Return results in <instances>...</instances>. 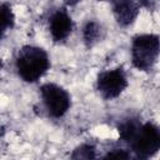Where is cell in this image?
<instances>
[{"mask_svg":"<svg viewBox=\"0 0 160 160\" xmlns=\"http://www.w3.org/2000/svg\"><path fill=\"white\" fill-rule=\"evenodd\" d=\"M16 70L19 76L26 82H35L45 75L50 68L48 52L39 46H22L16 56Z\"/></svg>","mask_w":160,"mask_h":160,"instance_id":"obj_1","label":"cell"},{"mask_svg":"<svg viewBox=\"0 0 160 160\" xmlns=\"http://www.w3.org/2000/svg\"><path fill=\"white\" fill-rule=\"evenodd\" d=\"M160 52L159 36L155 34H140L131 42L132 65L141 71H149L158 61Z\"/></svg>","mask_w":160,"mask_h":160,"instance_id":"obj_2","label":"cell"},{"mask_svg":"<svg viewBox=\"0 0 160 160\" xmlns=\"http://www.w3.org/2000/svg\"><path fill=\"white\" fill-rule=\"evenodd\" d=\"M129 145L135 155L140 159H148L155 155L160 148L159 128L152 122L141 124Z\"/></svg>","mask_w":160,"mask_h":160,"instance_id":"obj_3","label":"cell"},{"mask_svg":"<svg viewBox=\"0 0 160 160\" xmlns=\"http://www.w3.org/2000/svg\"><path fill=\"white\" fill-rule=\"evenodd\" d=\"M40 94L50 116L61 118L70 109L71 98L62 86L52 82H46L40 88Z\"/></svg>","mask_w":160,"mask_h":160,"instance_id":"obj_4","label":"cell"},{"mask_svg":"<svg viewBox=\"0 0 160 160\" xmlns=\"http://www.w3.org/2000/svg\"><path fill=\"white\" fill-rule=\"evenodd\" d=\"M128 85V78L122 68L105 70L99 74L96 80L98 91L106 100H111L120 96L125 91Z\"/></svg>","mask_w":160,"mask_h":160,"instance_id":"obj_5","label":"cell"},{"mask_svg":"<svg viewBox=\"0 0 160 160\" xmlns=\"http://www.w3.org/2000/svg\"><path fill=\"white\" fill-rule=\"evenodd\" d=\"M112 14L120 26L131 25L139 15V2L136 0H109Z\"/></svg>","mask_w":160,"mask_h":160,"instance_id":"obj_6","label":"cell"},{"mask_svg":"<svg viewBox=\"0 0 160 160\" xmlns=\"http://www.w3.org/2000/svg\"><path fill=\"white\" fill-rule=\"evenodd\" d=\"M72 19L68 14L65 9H59L55 11L49 21V29L50 34L54 39V41H62L65 40L72 31Z\"/></svg>","mask_w":160,"mask_h":160,"instance_id":"obj_7","label":"cell"},{"mask_svg":"<svg viewBox=\"0 0 160 160\" xmlns=\"http://www.w3.org/2000/svg\"><path fill=\"white\" fill-rule=\"evenodd\" d=\"M84 42L88 48H92L96 45L102 38V28L96 21H88L82 29Z\"/></svg>","mask_w":160,"mask_h":160,"instance_id":"obj_8","label":"cell"},{"mask_svg":"<svg viewBox=\"0 0 160 160\" xmlns=\"http://www.w3.org/2000/svg\"><path fill=\"white\" fill-rule=\"evenodd\" d=\"M15 15L11 6L8 2H0V39H2L8 31L14 28Z\"/></svg>","mask_w":160,"mask_h":160,"instance_id":"obj_9","label":"cell"},{"mask_svg":"<svg viewBox=\"0 0 160 160\" xmlns=\"http://www.w3.org/2000/svg\"><path fill=\"white\" fill-rule=\"evenodd\" d=\"M141 125V122H139L136 119H126L125 121H122L119 125V135L120 138L125 141V142H130L131 139L135 136L139 126Z\"/></svg>","mask_w":160,"mask_h":160,"instance_id":"obj_10","label":"cell"},{"mask_svg":"<svg viewBox=\"0 0 160 160\" xmlns=\"http://www.w3.org/2000/svg\"><path fill=\"white\" fill-rule=\"evenodd\" d=\"M71 158L72 159H94L95 158V148L90 144H82L74 150Z\"/></svg>","mask_w":160,"mask_h":160,"instance_id":"obj_11","label":"cell"},{"mask_svg":"<svg viewBox=\"0 0 160 160\" xmlns=\"http://www.w3.org/2000/svg\"><path fill=\"white\" fill-rule=\"evenodd\" d=\"M130 154H128L125 150H114L105 155V159H129Z\"/></svg>","mask_w":160,"mask_h":160,"instance_id":"obj_12","label":"cell"},{"mask_svg":"<svg viewBox=\"0 0 160 160\" xmlns=\"http://www.w3.org/2000/svg\"><path fill=\"white\" fill-rule=\"evenodd\" d=\"M64 1H65L66 5H69V6H74V5L79 4V2L82 1V0H64Z\"/></svg>","mask_w":160,"mask_h":160,"instance_id":"obj_13","label":"cell"}]
</instances>
